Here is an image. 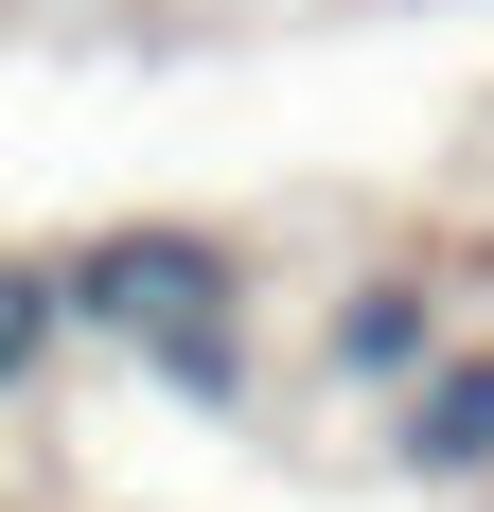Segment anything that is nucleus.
Wrapping results in <instances>:
<instances>
[{
    "label": "nucleus",
    "mask_w": 494,
    "mask_h": 512,
    "mask_svg": "<svg viewBox=\"0 0 494 512\" xmlns=\"http://www.w3.org/2000/svg\"><path fill=\"white\" fill-rule=\"evenodd\" d=\"M53 318L71 336H124L177 389H230V248L212 230H106V248L53 265Z\"/></svg>",
    "instance_id": "nucleus-1"
},
{
    "label": "nucleus",
    "mask_w": 494,
    "mask_h": 512,
    "mask_svg": "<svg viewBox=\"0 0 494 512\" xmlns=\"http://www.w3.org/2000/svg\"><path fill=\"white\" fill-rule=\"evenodd\" d=\"M494 460V354H459L424 407H406V477H477Z\"/></svg>",
    "instance_id": "nucleus-2"
},
{
    "label": "nucleus",
    "mask_w": 494,
    "mask_h": 512,
    "mask_svg": "<svg viewBox=\"0 0 494 512\" xmlns=\"http://www.w3.org/2000/svg\"><path fill=\"white\" fill-rule=\"evenodd\" d=\"M336 371H353V389H406V371H424V301H406V283L336 301Z\"/></svg>",
    "instance_id": "nucleus-3"
},
{
    "label": "nucleus",
    "mask_w": 494,
    "mask_h": 512,
    "mask_svg": "<svg viewBox=\"0 0 494 512\" xmlns=\"http://www.w3.org/2000/svg\"><path fill=\"white\" fill-rule=\"evenodd\" d=\"M53 336H71V318H53V265H0V389H36Z\"/></svg>",
    "instance_id": "nucleus-4"
}]
</instances>
